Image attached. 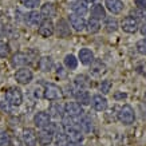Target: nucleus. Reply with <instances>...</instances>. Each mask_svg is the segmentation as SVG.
<instances>
[{"label":"nucleus","mask_w":146,"mask_h":146,"mask_svg":"<svg viewBox=\"0 0 146 146\" xmlns=\"http://www.w3.org/2000/svg\"><path fill=\"white\" fill-rule=\"evenodd\" d=\"M26 22L30 24V26H39L40 22H42V15H40V12H38V11H35V9H32L31 12H28L26 15Z\"/></svg>","instance_id":"obj_25"},{"label":"nucleus","mask_w":146,"mask_h":146,"mask_svg":"<svg viewBox=\"0 0 146 146\" xmlns=\"http://www.w3.org/2000/svg\"><path fill=\"white\" fill-rule=\"evenodd\" d=\"M4 34H5V28H4V26L0 23V38H3V36H4Z\"/></svg>","instance_id":"obj_40"},{"label":"nucleus","mask_w":146,"mask_h":146,"mask_svg":"<svg viewBox=\"0 0 146 146\" xmlns=\"http://www.w3.org/2000/svg\"><path fill=\"white\" fill-rule=\"evenodd\" d=\"M106 70H107L106 64L102 62V60H99V59H94L93 63L90 64V74L93 76H95V78L106 74Z\"/></svg>","instance_id":"obj_13"},{"label":"nucleus","mask_w":146,"mask_h":146,"mask_svg":"<svg viewBox=\"0 0 146 146\" xmlns=\"http://www.w3.org/2000/svg\"><path fill=\"white\" fill-rule=\"evenodd\" d=\"M4 98L12 107H18L23 103L22 90L18 89V87H9V89H7L4 93Z\"/></svg>","instance_id":"obj_1"},{"label":"nucleus","mask_w":146,"mask_h":146,"mask_svg":"<svg viewBox=\"0 0 146 146\" xmlns=\"http://www.w3.org/2000/svg\"><path fill=\"white\" fill-rule=\"evenodd\" d=\"M141 34L146 38V23H143V24L141 26Z\"/></svg>","instance_id":"obj_41"},{"label":"nucleus","mask_w":146,"mask_h":146,"mask_svg":"<svg viewBox=\"0 0 146 146\" xmlns=\"http://www.w3.org/2000/svg\"><path fill=\"white\" fill-rule=\"evenodd\" d=\"M66 146H83L80 142H67Z\"/></svg>","instance_id":"obj_39"},{"label":"nucleus","mask_w":146,"mask_h":146,"mask_svg":"<svg viewBox=\"0 0 146 146\" xmlns=\"http://www.w3.org/2000/svg\"><path fill=\"white\" fill-rule=\"evenodd\" d=\"M64 66L68 68V70H75L76 66H78V59H76L72 54H68L64 56Z\"/></svg>","instance_id":"obj_28"},{"label":"nucleus","mask_w":146,"mask_h":146,"mask_svg":"<svg viewBox=\"0 0 146 146\" xmlns=\"http://www.w3.org/2000/svg\"><path fill=\"white\" fill-rule=\"evenodd\" d=\"M0 109H1L3 111H5V113H11L12 106H11L8 102L5 101V98H4V99H0Z\"/></svg>","instance_id":"obj_36"},{"label":"nucleus","mask_w":146,"mask_h":146,"mask_svg":"<svg viewBox=\"0 0 146 146\" xmlns=\"http://www.w3.org/2000/svg\"><path fill=\"white\" fill-rule=\"evenodd\" d=\"M23 142L26 146H36L38 145V135H36L34 129H24L22 134Z\"/></svg>","instance_id":"obj_14"},{"label":"nucleus","mask_w":146,"mask_h":146,"mask_svg":"<svg viewBox=\"0 0 146 146\" xmlns=\"http://www.w3.org/2000/svg\"><path fill=\"white\" fill-rule=\"evenodd\" d=\"M110 89H111V80H109V79L103 80L101 83V86H99V90H101L102 94H109L110 93Z\"/></svg>","instance_id":"obj_33"},{"label":"nucleus","mask_w":146,"mask_h":146,"mask_svg":"<svg viewBox=\"0 0 146 146\" xmlns=\"http://www.w3.org/2000/svg\"><path fill=\"white\" fill-rule=\"evenodd\" d=\"M74 98L76 99V102L79 103L80 106H87V105H90V102H91V98H90V94L87 90L78 89L74 93Z\"/></svg>","instance_id":"obj_17"},{"label":"nucleus","mask_w":146,"mask_h":146,"mask_svg":"<svg viewBox=\"0 0 146 146\" xmlns=\"http://www.w3.org/2000/svg\"><path fill=\"white\" fill-rule=\"evenodd\" d=\"M105 5L106 8L110 11L111 13H121L122 9H123V3L121 0H106L105 1Z\"/></svg>","instance_id":"obj_22"},{"label":"nucleus","mask_w":146,"mask_h":146,"mask_svg":"<svg viewBox=\"0 0 146 146\" xmlns=\"http://www.w3.org/2000/svg\"><path fill=\"white\" fill-rule=\"evenodd\" d=\"M9 145V135L7 131H0V146Z\"/></svg>","instance_id":"obj_34"},{"label":"nucleus","mask_w":146,"mask_h":146,"mask_svg":"<svg viewBox=\"0 0 146 146\" xmlns=\"http://www.w3.org/2000/svg\"><path fill=\"white\" fill-rule=\"evenodd\" d=\"M63 93L62 89L55 83H46L43 89V97L47 101H56L59 98H62Z\"/></svg>","instance_id":"obj_4"},{"label":"nucleus","mask_w":146,"mask_h":146,"mask_svg":"<svg viewBox=\"0 0 146 146\" xmlns=\"http://www.w3.org/2000/svg\"><path fill=\"white\" fill-rule=\"evenodd\" d=\"M68 20H70L71 27L75 31L80 32L86 28V20L83 18H80V16H78V15H75V13H71L70 16H68Z\"/></svg>","instance_id":"obj_16"},{"label":"nucleus","mask_w":146,"mask_h":146,"mask_svg":"<svg viewBox=\"0 0 146 146\" xmlns=\"http://www.w3.org/2000/svg\"><path fill=\"white\" fill-rule=\"evenodd\" d=\"M90 15L95 20H101V19L106 18V9L102 4H94L90 9Z\"/></svg>","instance_id":"obj_23"},{"label":"nucleus","mask_w":146,"mask_h":146,"mask_svg":"<svg viewBox=\"0 0 146 146\" xmlns=\"http://www.w3.org/2000/svg\"><path fill=\"white\" fill-rule=\"evenodd\" d=\"M11 52V47H9L8 43H5L3 40H0V58H7Z\"/></svg>","instance_id":"obj_31"},{"label":"nucleus","mask_w":146,"mask_h":146,"mask_svg":"<svg viewBox=\"0 0 146 146\" xmlns=\"http://www.w3.org/2000/svg\"><path fill=\"white\" fill-rule=\"evenodd\" d=\"M130 16H133L137 22H138V19H139V20H143L146 23V8H137L135 11L131 12Z\"/></svg>","instance_id":"obj_30"},{"label":"nucleus","mask_w":146,"mask_h":146,"mask_svg":"<svg viewBox=\"0 0 146 146\" xmlns=\"http://www.w3.org/2000/svg\"><path fill=\"white\" fill-rule=\"evenodd\" d=\"M138 8H146V0H134Z\"/></svg>","instance_id":"obj_38"},{"label":"nucleus","mask_w":146,"mask_h":146,"mask_svg":"<svg viewBox=\"0 0 146 146\" xmlns=\"http://www.w3.org/2000/svg\"><path fill=\"white\" fill-rule=\"evenodd\" d=\"M137 51L142 55H146V39H142L137 43Z\"/></svg>","instance_id":"obj_35"},{"label":"nucleus","mask_w":146,"mask_h":146,"mask_svg":"<svg viewBox=\"0 0 146 146\" xmlns=\"http://www.w3.org/2000/svg\"><path fill=\"white\" fill-rule=\"evenodd\" d=\"M78 58H79V60L82 64L89 66V64H91L94 60V54H93V51L89 48H82V50H79Z\"/></svg>","instance_id":"obj_20"},{"label":"nucleus","mask_w":146,"mask_h":146,"mask_svg":"<svg viewBox=\"0 0 146 146\" xmlns=\"http://www.w3.org/2000/svg\"><path fill=\"white\" fill-rule=\"evenodd\" d=\"M86 28L90 34H97L99 30H101V23L99 20H95V19L90 18L89 22H86Z\"/></svg>","instance_id":"obj_27"},{"label":"nucleus","mask_w":146,"mask_h":146,"mask_svg":"<svg viewBox=\"0 0 146 146\" xmlns=\"http://www.w3.org/2000/svg\"><path fill=\"white\" fill-rule=\"evenodd\" d=\"M63 110H64V114L67 117H71V118H79L83 114V109L78 102H67L63 107Z\"/></svg>","instance_id":"obj_6"},{"label":"nucleus","mask_w":146,"mask_h":146,"mask_svg":"<svg viewBox=\"0 0 146 146\" xmlns=\"http://www.w3.org/2000/svg\"><path fill=\"white\" fill-rule=\"evenodd\" d=\"M91 106L95 111H105L107 107V99L102 94H97L91 99Z\"/></svg>","instance_id":"obj_15"},{"label":"nucleus","mask_w":146,"mask_h":146,"mask_svg":"<svg viewBox=\"0 0 146 146\" xmlns=\"http://www.w3.org/2000/svg\"><path fill=\"white\" fill-rule=\"evenodd\" d=\"M121 27H122V30H123L125 32L134 34V32H137V30H138V22L133 16H126V18L122 19Z\"/></svg>","instance_id":"obj_12"},{"label":"nucleus","mask_w":146,"mask_h":146,"mask_svg":"<svg viewBox=\"0 0 146 146\" xmlns=\"http://www.w3.org/2000/svg\"><path fill=\"white\" fill-rule=\"evenodd\" d=\"M71 8H72L74 13L78 15V16H80V18H83L84 15L89 12V8H87V5H86V3H84L83 0H82V1L78 0V1H75V3H72Z\"/></svg>","instance_id":"obj_24"},{"label":"nucleus","mask_w":146,"mask_h":146,"mask_svg":"<svg viewBox=\"0 0 146 146\" xmlns=\"http://www.w3.org/2000/svg\"><path fill=\"white\" fill-rule=\"evenodd\" d=\"M54 137H55V127H52L50 125L48 127L42 129L38 134V142L43 146H48L54 142Z\"/></svg>","instance_id":"obj_5"},{"label":"nucleus","mask_w":146,"mask_h":146,"mask_svg":"<svg viewBox=\"0 0 146 146\" xmlns=\"http://www.w3.org/2000/svg\"><path fill=\"white\" fill-rule=\"evenodd\" d=\"M38 67L43 72H50L54 68V60L51 56H42L38 62Z\"/></svg>","instance_id":"obj_21"},{"label":"nucleus","mask_w":146,"mask_h":146,"mask_svg":"<svg viewBox=\"0 0 146 146\" xmlns=\"http://www.w3.org/2000/svg\"><path fill=\"white\" fill-rule=\"evenodd\" d=\"M20 4L28 9H35L40 4V0H20Z\"/></svg>","instance_id":"obj_32"},{"label":"nucleus","mask_w":146,"mask_h":146,"mask_svg":"<svg viewBox=\"0 0 146 146\" xmlns=\"http://www.w3.org/2000/svg\"><path fill=\"white\" fill-rule=\"evenodd\" d=\"M105 27L107 32H115L118 28V22L114 18H105Z\"/></svg>","instance_id":"obj_29"},{"label":"nucleus","mask_w":146,"mask_h":146,"mask_svg":"<svg viewBox=\"0 0 146 146\" xmlns=\"http://www.w3.org/2000/svg\"><path fill=\"white\" fill-rule=\"evenodd\" d=\"M31 59L32 58L26 52H16L11 58V64L13 67H26L31 63Z\"/></svg>","instance_id":"obj_8"},{"label":"nucleus","mask_w":146,"mask_h":146,"mask_svg":"<svg viewBox=\"0 0 146 146\" xmlns=\"http://www.w3.org/2000/svg\"><path fill=\"white\" fill-rule=\"evenodd\" d=\"M54 32H56L58 38H68L71 35V28H70V24L64 20V19H59L56 22V26Z\"/></svg>","instance_id":"obj_10"},{"label":"nucleus","mask_w":146,"mask_h":146,"mask_svg":"<svg viewBox=\"0 0 146 146\" xmlns=\"http://www.w3.org/2000/svg\"><path fill=\"white\" fill-rule=\"evenodd\" d=\"M74 83H75V86L78 87V89L86 90L87 87H90L91 82H90V79H89V78H87L86 75L80 74V75H76V76H75V79H74Z\"/></svg>","instance_id":"obj_26"},{"label":"nucleus","mask_w":146,"mask_h":146,"mask_svg":"<svg viewBox=\"0 0 146 146\" xmlns=\"http://www.w3.org/2000/svg\"><path fill=\"white\" fill-rule=\"evenodd\" d=\"M84 3H93V1H95V0H83Z\"/></svg>","instance_id":"obj_43"},{"label":"nucleus","mask_w":146,"mask_h":146,"mask_svg":"<svg viewBox=\"0 0 146 146\" xmlns=\"http://www.w3.org/2000/svg\"><path fill=\"white\" fill-rule=\"evenodd\" d=\"M48 115H50V118H54V119H62L63 117H64L63 106L59 105V103H52L48 107Z\"/></svg>","instance_id":"obj_19"},{"label":"nucleus","mask_w":146,"mask_h":146,"mask_svg":"<svg viewBox=\"0 0 146 146\" xmlns=\"http://www.w3.org/2000/svg\"><path fill=\"white\" fill-rule=\"evenodd\" d=\"M119 98H126V94H115V99H119Z\"/></svg>","instance_id":"obj_42"},{"label":"nucleus","mask_w":146,"mask_h":146,"mask_svg":"<svg viewBox=\"0 0 146 146\" xmlns=\"http://www.w3.org/2000/svg\"><path fill=\"white\" fill-rule=\"evenodd\" d=\"M63 133H64L68 142H82V139H83L82 130L79 129L78 125H67V126L63 125Z\"/></svg>","instance_id":"obj_2"},{"label":"nucleus","mask_w":146,"mask_h":146,"mask_svg":"<svg viewBox=\"0 0 146 146\" xmlns=\"http://www.w3.org/2000/svg\"><path fill=\"white\" fill-rule=\"evenodd\" d=\"M54 30H55V27H54V23L50 20V19H43L39 24V35L43 36V38H50V36L54 34Z\"/></svg>","instance_id":"obj_11"},{"label":"nucleus","mask_w":146,"mask_h":146,"mask_svg":"<svg viewBox=\"0 0 146 146\" xmlns=\"http://www.w3.org/2000/svg\"><path fill=\"white\" fill-rule=\"evenodd\" d=\"M138 71H139V72H141L143 76H146V62L141 63V64L138 66Z\"/></svg>","instance_id":"obj_37"},{"label":"nucleus","mask_w":146,"mask_h":146,"mask_svg":"<svg viewBox=\"0 0 146 146\" xmlns=\"http://www.w3.org/2000/svg\"><path fill=\"white\" fill-rule=\"evenodd\" d=\"M34 123H35V126L39 127L40 130L48 127L50 125H51V118H50L48 113H46V111H38V113L34 115Z\"/></svg>","instance_id":"obj_9"},{"label":"nucleus","mask_w":146,"mask_h":146,"mask_svg":"<svg viewBox=\"0 0 146 146\" xmlns=\"http://www.w3.org/2000/svg\"><path fill=\"white\" fill-rule=\"evenodd\" d=\"M34 78L32 71L28 67H20L16 72H15V79L19 84H28Z\"/></svg>","instance_id":"obj_7"},{"label":"nucleus","mask_w":146,"mask_h":146,"mask_svg":"<svg viewBox=\"0 0 146 146\" xmlns=\"http://www.w3.org/2000/svg\"><path fill=\"white\" fill-rule=\"evenodd\" d=\"M40 15H42V18L50 19V20L52 18H55L56 16V7H55V4H52V3L43 4L42 8H40Z\"/></svg>","instance_id":"obj_18"},{"label":"nucleus","mask_w":146,"mask_h":146,"mask_svg":"<svg viewBox=\"0 0 146 146\" xmlns=\"http://www.w3.org/2000/svg\"><path fill=\"white\" fill-rule=\"evenodd\" d=\"M118 121L123 125H131L135 121V113L130 105H123L118 113Z\"/></svg>","instance_id":"obj_3"}]
</instances>
